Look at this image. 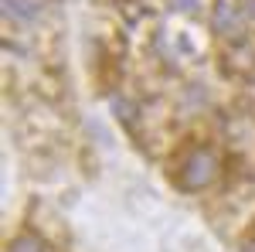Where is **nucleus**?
Returning <instances> with one entry per match:
<instances>
[{
  "label": "nucleus",
  "mask_w": 255,
  "mask_h": 252,
  "mask_svg": "<svg viewBox=\"0 0 255 252\" xmlns=\"http://www.w3.org/2000/svg\"><path fill=\"white\" fill-rule=\"evenodd\" d=\"M218 174V157L208 147H197L194 154L184 160V171H180V184L184 191H197V188H208Z\"/></svg>",
  "instance_id": "obj_1"
},
{
  "label": "nucleus",
  "mask_w": 255,
  "mask_h": 252,
  "mask_svg": "<svg viewBox=\"0 0 255 252\" xmlns=\"http://www.w3.org/2000/svg\"><path fill=\"white\" fill-rule=\"evenodd\" d=\"M7 252H44V246H41L34 235H20V239L10 242V249H7Z\"/></svg>",
  "instance_id": "obj_2"
}]
</instances>
